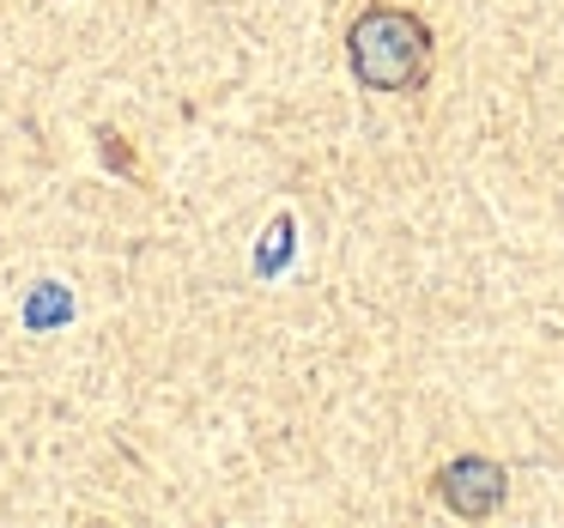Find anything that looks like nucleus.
<instances>
[{
	"instance_id": "f03ea898",
	"label": "nucleus",
	"mask_w": 564,
	"mask_h": 528,
	"mask_svg": "<svg viewBox=\"0 0 564 528\" xmlns=\"http://www.w3.org/2000/svg\"><path fill=\"white\" fill-rule=\"evenodd\" d=\"M437 492H443V504H449L455 516L479 522V516H491L503 504V467L486 462V455H462V462H449L437 474Z\"/></svg>"
},
{
	"instance_id": "7ed1b4c3",
	"label": "nucleus",
	"mask_w": 564,
	"mask_h": 528,
	"mask_svg": "<svg viewBox=\"0 0 564 528\" xmlns=\"http://www.w3.org/2000/svg\"><path fill=\"white\" fill-rule=\"evenodd\" d=\"M67 322H74V292H67V285H55V280L31 285V298H25V328H31V334H50V328H67Z\"/></svg>"
},
{
	"instance_id": "20e7f679",
	"label": "nucleus",
	"mask_w": 564,
	"mask_h": 528,
	"mask_svg": "<svg viewBox=\"0 0 564 528\" xmlns=\"http://www.w3.org/2000/svg\"><path fill=\"white\" fill-rule=\"evenodd\" d=\"M285 261H292V219H273L268 237H261V249H256V268L261 273H280Z\"/></svg>"
},
{
	"instance_id": "f257e3e1",
	"label": "nucleus",
	"mask_w": 564,
	"mask_h": 528,
	"mask_svg": "<svg viewBox=\"0 0 564 528\" xmlns=\"http://www.w3.org/2000/svg\"><path fill=\"white\" fill-rule=\"evenodd\" d=\"M346 55L370 91H413L431 67V31L401 7H370L346 37Z\"/></svg>"
}]
</instances>
